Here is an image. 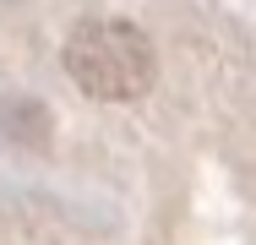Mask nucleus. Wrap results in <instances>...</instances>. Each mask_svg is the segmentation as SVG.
<instances>
[{"label": "nucleus", "instance_id": "nucleus-1", "mask_svg": "<svg viewBox=\"0 0 256 245\" xmlns=\"http://www.w3.org/2000/svg\"><path fill=\"white\" fill-rule=\"evenodd\" d=\"M66 76L98 104H131L153 88L158 60L142 28L120 22V16H98L66 38Z\"/></svg>", "mask_w": 256, "mask_h": 245}]
</instances>
